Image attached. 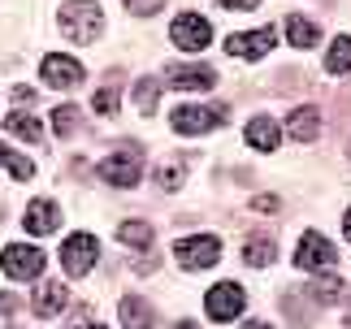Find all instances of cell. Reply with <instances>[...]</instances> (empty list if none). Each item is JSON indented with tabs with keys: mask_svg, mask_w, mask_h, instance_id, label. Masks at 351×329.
<instances>
[{
	"mask_svg": "<svg viewBox=\"0 0 351 329\" xmlns=\"http://www.w3.org/2000/svg\"><path fill=\"white\" fill-rule=\"evenodd\" d=\"M57 22L74 44H96L100 31H104V13H100L96 0H70V5H61Z\"/></svg>",
	"mask_w": 351,
	"mask_h": 329,
	"instance_id": "1",
	"label": "cell"
},
{
	"mask_svg": "<svg viewBox=\"0 0 351 329\" xmlns=\"http://www.w3.org/2000/svg\"><path fill=\"white\" fill-rule=\"evenodd\" d=\"M100 178L109 186H139V178H143V152H139V147H117L113 156L100 160Z\"/></svg>",
	"mask_w": 351,
	"mask_h": 329,
	"instance_id": "2",
	"label": "cell"
},
{
	"mask_svg": "<svg viewBox=\"0 0 351 329\" xmlns=\"http://www.w3.org/2000/svg\"><path fill=\"white\" fill-rule=\"evenodd\" d=\"M169 121L178 134H204V130L226 126V108L221 104H182V108H173Z\"/></svg>",
	"mask_w": 351,
	"mask_h": 329,
	"instance_id": "3",
	"label": "cell"
},
{
	"mask_svg": "<svg viewBox=\"0 0 351 329\" xmlns=\"http://www.w3.org/2000/svg\"><path fill=\"white\" fill-rule=\"evenodd\" d=\"M96 256H100V243L91 234H70L61 243V269L70 273V278H83V273L96 269Z\"/></svg>",
	"mask_w": 351,
	"mask_h": 329,
	"instance_id": "4",
	"label": "cell"
},
{
	"mask_svg": "<svg viewBox=\"0 0 351 329\" xmlns=\"http://www.w3.org/2000/svg\"><path fill=\"white\" fill-rule=\"evenodd\" d=\"M173 256H178L182 269H213L221 260V243L213 234H195V239H178L173 243Z\"/></svg>",
	"mask_w": 351,
	"mask_h": 329,
	"instance_id": "5",
	"label": "cell"
},
{
	"mask_svg": "<svg viewBox=\"0 0 351 329\" xmlns=\"http://www.w3.org/2000/svg\"><path fill=\"white\" fill-rule=\"evenodd\" d=\"M169 39H173V48H182V52H199V48H208L213 26L199 18V13H178L173 26H169Z\"/></svg>",
	"mask_w": 351,
	"mask_h": 329,
	"instance_id": "6",
	"label": "cell"
},
{
	"mask_svg": "<svg viewBox=\"0 0 351 329\" xmlns=\"http://www.w3.org/2000/svg\"><path fill=\"white\" fill-rule=\"evenodd\" d=\"M334 243L326 234H317V230H308V234L300 239V252H295V265H300L304 273H321V269H334Z\"/></svg>",
	"mask_w": 351,
	"mask_h": 329,
	"instance_id": "7",
	"label": "cell"
},
{
	"mask_svg": "<svg viewBox=\"0 0 351 329\" xmlns=\"http://www.w3.org/2000/svg\"><path fill=\"white\" fill-rule=\"evenodd\" d=\"M39 78H44L48 87H57V91H74L78 82H83V65H78L74 57H61V52H48V57L39 61Z\"/></svg>",
	"mask_w": 351,
	"mask_h": 329,
	"instance_id": "8",
	"label": "cell"
},
{
	"mask_svg": "<svg viewBox=\"0 0 351 329\" xmlns=\"http://www.w3.org/2000/svg\"><path fill=\"white\" fill-rule=\"evenodd\" d=\"M243 304H247V295H243V286H234V282H217L208 291V299H204V308H208V317L213 321H234L239 312H243Z\"/></svg>",
	"mask_w": 351,
	"mask_h": 329,
	"instance_id": "9",
	"label": "cell"
},
{
	"mask_svg": "<svg viewBox=\"0 0 351 329\" xmlns=\"http://www.w3.org/2000/svg\"><path fill=\"white\" fill-rule=\"evenodd\" d=\"M0 265H5L9 278H39L44 273V252L31 243H9L5 256H0Z\"/></svg>",
	"mask_w": 351,
	"mask_h": 329,
	"instance_id": "10",
	"label": "cell"
},
{
	"mask_svg": "<svg viewBox=\"0 0 351 329\" xmlns=\"http://www.w3.org/2000/svg\"><path fill=\"white\" fill-rule=\"evenodd\" d=\"M274 26H261V31H252V35H230L226 39V52L230 57H243V61H261L269 48H274Z\"/></svg>",
	"mask_w": 351,
	"mask_h": 329,
	"instance_id": "11",
	"label": "cell"
},
{
	"mask_svg": "<svg viewBox=\"0 0 351 329\" xmlns=\"http://www.w3.org/2000/svg\"><path fill=\"white\" fill-rule=\"evenodd\" d=\"M213 82H217V70H213V65H169V87L208 91Z\"/></svg>",
	"mask_w": 351,
	"mask_h": 329,
	"instance_id": "12",
	"label": "cell"
},
{
	"mask_svg": "<svg viewBox=\"0 0 351 329\" xmlns=\"http://www.w3.org/2000/svg\"><path fill=\"white\" fill-rule=\"evenodd\" d=\"M26 230H31L35 239H44V234H52V230L61 226V208L52 199H35L31 208H26V221H22Z\"/></svg>",
	"mask_w": 351,
	"mask_h": 329,
	"instance_id": "13",
	"label": "cell"
},
{
	"mask_svg": "<svg viewBox=\"0 0 351 329\" xmlns=\"http://www.w3.org/2000/svg\"><path fill=\"white\" fill-rule=\"evenodd\" d=\"M243 139H247L256 152H278V121L274 117H252L247 130H243Z\"/></svg>",
	"mask_w": 351,
	"mask_h": 329,
	"instance_id": "14",
	"label": "cell"
},
{
	"mask_svg": "<svg viewBox=\"0 0 351 329\" xmlns=\"http://www.w3.org/2000/svg\"><path fill=\"white\" fill-rule=\"evenodd\" d=\"M65 304H70V291H65L61 282H44L35 291V317H57Z\"/></svg>",
	"mask_w": 351,
	"mask_h": 329,
	"instance_id": "15",
	"label": "cell"
},
{
	"mask_svg": "<svg viewBox=\"0 0 351 329\" xmlns=\"http://www.w3.org/2000/svg\"><path fill=\"white\" fill-rule=\"evenodd\" d=\"M121 329H156L152 308H147L139 295H126V299H121Z\"/></svg>",
	"mask_w": 351,
	"mask_h": 329,
	"instance_id": "16",
	"label": "cell"
},
{
	"mask_svg": "<svg viewBox=\"0 0 351 329\" xmlns=\"http://www.w3.org/2000/svg\"><path fill=\"white\" fill-rule=\"evenodd\" d=\"M287 130H291V139L313 143L317 134H321V113H317V108H295L291 121H287Z\"/></svg>",
	"mask_w": 351,
	"mask_h": 329,
	"instance_id": "17",
	"label": "cell"
},
{
	"mask_svg": "<svg viewBox=\"0 0 351 329\" xmlns=\"http://www.w3.org/2000/svg\"><path fill=\"white\" fill-rule=\"evenodd\" d=\"M287 39H291V48H313L321 39V26L300 18V13H291V18H287Z\"/></svg>",
	"mask_w": 351,
	"mask_h": 329,
	"instance_id": "18",
	"label": "cell"
},
{
	"mask_svg": "<svg viewBox=\"0 0 351 329\" xmlns=\"http://www.w3.org/2000/svg\"><path fill=\"white\" fill-rule=\"evenodd\" d=\"M5 130L18 134V139H26V143H39V139H44V126H39L31 113H9L5 117Z\"/></svg>",
	"mask_w": 351,
	"mask_h": 329,
	"instance_id": "19",
	"label": "cell"
},
{
	"mask_svg": "<svg viewBox=\"0 0 351 329\" xmlns=\"http://www.w3.org/2000/svg\"><path fill=\"white\" fill-rule=\"evenodd\" d=\"M274 256H278V243H274V239H265V234H261V239H247V243H243V260H247L252 269H265Z\"/></svg>",
	"mask_w": 351,
	"mask_h": 329,
	"instance_id": "20",
	"label": "cell"
},
{
	"mask_svg": "<svg viewBox=\"0 0 351 329\" xmlns=\"http://www.w3.org/2000/svg\"><path fill=\"white\" fill-rule=\"evenodd\" d=\"M347 286L339 278H313V286H308V299H317V304H339Z\"/></svg>",
	"mask_w": 351,
	"mask_h": 329,
	"instance_id": "21",
	"label": "cell"
},
{
	"mask_svg": "<svg viewBox=\"0 0 351 329\" xmlns=\"http://www.w3.org/2000/svg\"><path fill=\"white\" fill-rule=\"evenodd\" d=\"M326 70L330 74H347L351 70V35L334 39V48H330V57H326Z\"/></svg>",
	"mask_w": 351,
	"mask_h": 329,
	"instance_id": "22",
	"label": "cell"
},
{
	"mask_svg": "<svg viewBox=\"0 0 351 329\" xmlns=\"http://www.w3.org/2000/svg\"><path fill=\"white\" fill-rule=\"evenodd\" d=\"M156 95H160V82L156 78H139V82H134V108H139V113H152Z\"/></svg>",
	"mask_w": 351,
	"mask_h": 329,
	"instance_id": "23",
	"label": "cell"
},
{
	"mask_svg": "<svg viewBox=\"0 0 351 329\" xmlns=\"http://www.w3.org/2000/svg\"><path fill=\"white\" fill-rule=\"evenodd\" d=\"M0 164H5V169H9L13 178H18V182H26V178H35V164L26 160V156H13L5 143H0Z\"/></svg>",
	"mask_w": 351,
	"mask_h": 329,
	"instance_id": "24",
	"label": "cell"
},
{
	"mask_svg": "<svg viewBox=\"0 0 351 329\" xmlns=\"http://www.w3.org/2000/svg\"><path fill=\"white\" fill-rule=\"evenodd\" d=\"M117 239L130 243V247H147V243H152V226H147V221H126L117 230Z\"/></svg>",
	"mask_w": 351,
	"mask_h": 329,
	"instance_id": "25",
	"label": "cell"
},
{
	"mask_svg": "<svg viewBox=\"0 0 351 329\" xmlns=\"http://www.w3.org/2000/svg\"><path fill=\"white\" fill-rule=\"evenodd\" d=\"M52 130H57L61 139H70V134L78 130V108L74 104H61L57 113H52Z\"/></svg>",
	"mask_w": 351,
	"mask_h": 329,
	"instance_id": "26",
	"label": "cell"
},
{
	"mask_svg": "<svg viewBox=\"0 0 351 329\" xmlns=\"http://www.w3.org/2000/svg\"><path fill=\"white\" fill-rule=\"evenodd\" d=\"M91 104H96V113H100V117H117V82H104Z\"/></svg>",
	"mask_w": 351,
	"mask_h": 329,
	"instance_id": "27",
	"label": "cell"
},
{
	"mask_svg": "<svg viewBox=\"0 0 351 329\" xmlns=\"http://www.w3.org/2000/svg\"><path fill=\"white\" fill-rule=\"evenodd\" d=\"M156 182L165 186V191H178L182 186V164H165V169L156 173Z\"/></svg>",
	"mask_w": 351,
	"mask_h": 329,
	"instance_id": "28",
	"label": "cell"
},
{
	"mask_svg": "<svg viewBox=\"0 0 351 329\" xmlns=\"http://www.w3.org/2000/svg\"><path fill=\"white\" fill-rule=\"evenodd\" d=\"M160 5H165V0H126V9L139 13V18H152V13H160Z\"/></svg>",
	"mask_w": 351,
	"mask_h": 329,
	"instance_id": "29",
	"label": "cell"
},
{
	"mask_svg": "<svg viewBox=\"0 0 351 329\" xmlns=\"http://www.w3.org/2000/svg\"><path fill=\"white\" fill-rule=\"evenodd\" d=\"M217 5H221V9H256L261 0H217Z\"/></svg>",
	"mask_w": 351,
	"mask_h": 329,
	"instance_id": "30",
	"label": "cell"
},
{
	"mask_svg": "<svg viewBox=\"0 0 351 329\" xmlns=\"http://www.w3.org/2000/svg\"><path fill=\"white\" fill-rule=\"evenodd\" d=\"M256 208H261V212H278V199L274 195H261V199H256Z\"/></svg>",
	"mask_w": 351,
	"mask_h": 329,
	"instance_id": "31",
	"label": "cell"
},
{
	"mask_svg": "<svg viewBox=\"0 0 351 329\" xmlns=\"http://www.w3.org/2000/svg\"><path fill=\"white\" fill-rule=\"evenodd\" d=\"M343 234H347V243H351V208H347V217H343Z\"/></svg>",
	"mask_w": 351,
	"mask_h": 329,
	"instance_id": "32",
	"label": "cell"
},
{
	"mask_svg": "<svg viewBox=\"0 0 351 329\" xmlns=\"http://www.w3.org/2000/svg\"><path fill=\"white\" fill-rule=\"evenodd\" d=\"M0 312H13V299L9 295H0Z\"/></svg>",
	"mask_w": 351,
	"mask_h": 329,
	"instance_id": "33",
	"label": "cell"
},
{
	"mask_svg": "<svg viewBox=\"0 0 351 329\" xmlns=\"http://www.w3.org/2000/svg\"><path fill=\"white\" fill-rule=\"evenodd\" d=\"M243 329H274V325H265V321H247Z\"/></svg>",
	"mask_w": 351,
	"mask_h": 329,
	"instance_id": "34",
	"label": "cell"
},
{
	"mask_svg": "<svg viewBox=\"0 0 351 329\" xmlns=\"http://www.w3.org/2000/svg\"><path fill=\"white\" fill-rule=\"evenodd\" d=\"M173 329H199V325H191V321H178V325H173Z\"/></svg>",
	"mask_w": 351,
	"mask_h": 329,
	"instance_id": "35",
	"label": "cell"
},
{
	"mask_svg": "<svg viewBox=\"0 0 351 329\" xmlns=\"http://www.w3.org/2000/svg\"><path fill=\"white\" fill-rule=\"evenodd\" d=\"M78 329H104V325H78Z\"/></svg>",
	"mask_w": 351,
	"mask_h": 329,
	"instance_id": "36",
	"label": "cell"
},
{
	"mask_svg": "<svg viewBox=\"0 0 351 329\" xmlns=\"http://www.w3.org/2000/svg\"><path fill=\"white\" fill-rule=\"evenodd\" d=\"M347 329H351V317H347Z\"/></svg>",
	"mask_w": 351,
	"mask_h": 329,
	"instance_id": "37",
	"label": "cell"
},
{
	"mask_svg": "<svg viewBox=\"0 0 351 329\" xmlns=\"http://www.w3.org/2000/svg\"><path fill=\"white\" fill-rule=\"evenodd\" d=\"M347 156H351V147H347Z\"/></svg>",
	"mask_w": 351,
	"mask_h": 329,
	"instance_id": "38",
	"label": "cell"
}]
</instances>
